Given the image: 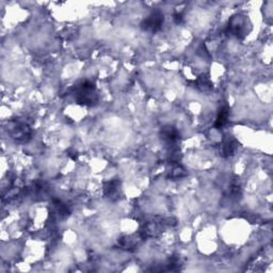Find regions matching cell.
Masks as SVG:
<instances>
[{
	"mask_svg": "<svg viewBox=\"0 0 273 273\" xmlns=\"http://www.w3.org/2000/svg\"><path fill=\"white\" fill-rule=\"evenodd\" d=\"M71 95L78 105L94 106L99 101V93L95 84L90 80L79 81L71 89Z\"/></svg>",
	"mask_w": 273,
	"mask_h": 273,
	"instance_id": "obj_1",
	"label": "cell"
},
{
	"mask_svg": "<svg viewBox=\"0 0 273 273\" xmlns=\"http://www.w3.org/2000/svg\"><path fill=\"white\" fill-rule=\"evenodd\" d=\"M165 23V15L158 9H155L141 22V28L144 31L155 33L162 28Z\"/></svg>",
	"mask_w": 273,
	"mask_h": 273,
	"instance_id": "obj_2",
	"label": "cell"
},
{
	"mask_svg": "<svg viewBox=\"0 0 273 273\" xmlns=\"http://www.w3.org/2000/svg\"><path fill=\"white\" fill-rule=\"evenodd\" d=\"M12 139H14L17 142L26 143L31 139V128L26 123L21 122V121H14L11 122L8 129Z\"/></svg>",
	"mask_w": 273,
	"mask_h": 273,
	"instance_id": "obj_3",
	"label": "cell"
},
{
	"mask_svg": "<svg viewBox=\"0 0 273 273\" xmlns=\"http://www.w3.org/2000/svg\"><path fill=\"white\" fill-rule=\"evenodd\" d=\"M250 26L248 18L245 15H234L229 20L228 31L230 34L237 36L238 39H242L248 33V27Z\"/></svg>",
	"mask_w": 273,
	"mask_h": 273,
	"instance_id": "obj_4",
	"label": "cell"
},
{
	"mask_svg": "<svg viewBox=\"0 0 273 273\" xmlns=\"http://www.w3.org/2000/svg\"><path fill=\"white\" fill-rule=\"evenodd\" d=\"M161 139L165 143L167 144V147L169 148V153H173V151H178V143H179V132L178 130L175 128L173 126H165L161 129L160 132Z\"/></svg>",
	"mask_w": 273,
	"mask_h": 273,
	"instance_id": "obj_5",
	"label": "cell"
},
{
	"mask_svg": "<svg viewBox=\"0 0 273 273\" xmlns=\"http://www.w3.org/2000/svg\"><path fill=\"white\" fill-rule=\"evenodd\" d=\"M104 194L110 201H118L122 196V189H121V181L119 179H112L105 184Z\"/></svg>",
	"mask_w": 273,
	"mask_h": 273,
	"instance_id": "obj_6",
	"label": "cell"
},
{
	"mask_svg": "<svg viewBox=\"0 0 273 273\" xmlns=\"http://www.w3.org/2000/svg\"><path fill=\"white\" fill-rule=\"evenodd\" d=\"M145 239L141 233L133 234V235H128L124 236V237H121L119 239V245L121 248H126V250H131V248H136L140 242Z\"/></svg>",
	"mask_w": 273,
	"mask_h": 273,
	"instance_id": "obj_7",
	"label": "cell"
},
{
	"mask_svg": "<svg viewBox=\"0 0 273 273\" xmlns=\"http://www.w3.org/2000/svg\"><path fill=\"white\" fill-rule=\"evenodd\" d=\"M51 208H52L53 215L60 218V219L69 217L71 214V209L68 206V204L63 203L62 201H60V199H53Z\"/></svg>",
	"mask_w": 273,
	"mask_h": 273,
	"instance_id": "obj_8",
	"label": "cell"
},
{
	"mask_svg": "<svg viewBox=\"0 0 273 273\" xmlns=\"http://www.w3.org/2000/svg\"><path fill=\"white\" fill-rule=\"evenodd\" d=\"M228 117H229V109L227 105H224L220 108L219 112H218L217 115V120L215 122V128L217 129H221L222 127H224L226 125V123L228 122Z\"/></svg>",
	"mask_w": 273,
	"mask_h": 273,
	"instance_id": "obj_9",
	"label": "cell"
},
{
	"mask_svg": "<svg viewBox=\"0 0 273 273\" xmlns=\"http://www.w3.org/2000/svg\"><path fill=\"white\" fill-rule=\"evenodd\" d=\"M236 149H237V143H236V141L233 140V139H228V140L224 141L221 144V149H220L221 156L223 157L233 156Z\"/></svg>",
	"mask_w": 273,
	"mask_h": 273,
	"instance_id": "obj_10",
	"label": "cell"
},
{
	"mask_svg": "<svg viewBox=\"0 0 273 273\" xmlns=\"http://www.w3.org/2000/svg\"><path fill=\"white\" fill-rule=\"evenodd\" d=\"M194 84L201 91H209L212 89V82L209 75L207 74H203L202 76H199L197 80H194Z\"/></svg>",
	"mask_w": 273,
	"mask_h": 273,
	"instance_id": "obj_11",
	"label": "cell"
},
{
	"mask_svg": "<svg viewBox=\"0 0 273 273\" xmlns=\"http://www.w3.org/2000/svg\"><path fill=\"white\" fill-rule=\"evenodd\" d=\"M187 175V172H186V170L179 166V165H176L175 166L173 169H172V171H171V177L173 179H179V178H183L185 177Z\"/></svg>",
	"mask_w": 273,
	"mask_h": 273,
	"instance_id": "obj_12",
	"label": "cell"
}]
</instances>
